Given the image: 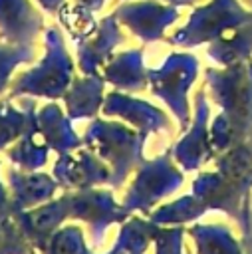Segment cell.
I'll return each instance as SVG.
<instances>
[{"instance_id":"6da1fadb","label":"cell","mask_w":252,"mask_h":254,"mask_svg":"<svg viewBox=\"0 0 252 254\" xmlns=\"http://www.w3.org/2000/svg\"><path fill=\"white\" fill-rule=\"evenodd\" d=\"M204 77L212 101L220 107L210 123V143L218 155L252 135V60L206 67Z\"/></svg>"},{"instance_id":"7a4b0ae2","label":"cell","mask_w":252,"mask_h":254,"mask_svg":"<svg viewBox=\"0 0 252 254\" xmlns=\"http://www.w3.org/2000/svg\"><path fill=\"white\" fill-rule=\"evenodd\" d=\"M73 81V60L65 48L63 34L58 26L44 30V56L38 65L22 71L10 85V99L32 95L60 99Z\"/></svg>"},{"instance_id":"3957f363","label":"cell","mask_w":252,"mask_h":254,"mask_svg":"<svg viewBox=\"0 0 252 254\" xmlns=\"http://www.w3.org/2000/svg\"><path fill=\"white\" fill-rule=\"evenodd\" d=\"M147 137L137 129H131L117 121H105L93 117L83 133V145L105 161L111 169L109 187L121 189L133 169H137L143 159V147Z\"/></svg>"},{"instance_id":"277c9868","label":"cell","mask_w":252,"mask_h":254,"mask_svg":"<svg viewBox=\"0 0 252 254\" xmlns=\"http://www.w3.org/2000/svg\"><path fill=\"white\" fill-rule=\"evenodd\" d=\"M250 22L252 10L244 8L238 0H210L208 4L194 8L187 24L177 28L167 42L179 48H194Z\"/></svg>"},{"instance_id":"5b68a950","label":"cell","mask_w":252,"mask_h":254,"mask_svg":"<svg viewBox=\"0 0 252 254\" xmlns=\"http://www.w3.org/2000/svg\"><path fill=\"white\" fill-rule=\"evenodd\" d=\"M198 75V60L189 52H173L159 67L147 69V79L153 95H157L173 111L181 131L190 125L189 89Z\"/></svg>"},{"instance_id":"8992f818","label":"cell","mask_w":252,"mask_h":254,"mask_svg":"<svg viewBox=\"0 0 252 254\" xmlns=\"http://www.w3.org/2000/svg\"><path fill=\"white\" fill-rule=\"evenodd\" d=\"M171 155L173 151H165L137 167V175L121 202L129 214L139 210L149 216L165 196L173 194L185 183V175L177 169Z\"/></svg>"},{"instance_id":"52a82bcc","label":"cell","mask_w":252,"mask_h":254,"mask_svg":"<svg viewBox=\"0 0 252 254\" xmlns=\"http://www.w3.org/2000/svg\"><path fill=\"white\" fill-rule=\"evenodd\" d=\"M69 218L87 224V232L91 238V246H101L105 232L111 224H121L129 218V212L123 204H119L113 196V190L107 189H81V190H65Z\"/></svg>"},{"instance_id":"ba28073f","label":"cell","mask_w":252,"mask_h":254,"mask_svg":"<svg viewBox=\"0 0 252 254\" xmlns=\"http://www.w3.org/2000/svg\"><path fill=\"white\" fill-rule=\"evenodd\" d=\"M192 194H196L206 210H222L232 216L244 236H250V194L248 190L236 187L216 169L204 171L192 181Z\"/></svg>"},{"instance_id":"9c48e42d","label":"cell","mask_w":252,"mask_h":254,"mask_svg":"<svg viewBox=\"0 0 252 254\" xmlns=\"http://www.w3.org/2000/svg\"><path fill=\"white\" fill-rule=\"evenodd\" d=\"M113 14L133 36L149 44L163 40L165 30L179 20V6L159 0H133L117 6Z\"/></svg>"},{"instance_id":"30bf717a","label":"cell","mask_w":252,"mask_h":254,"mask_svg":"<svg viewBox=\"0 0 252 254\" xmlns=\"http://www.w3.org/2000/svg\"><path fill=\"white\" fill-rule=\"evenodd\" d=\"M208 119H210L208 99H206L204 89H198L196 97H194L192 123L189 125L185 135L171 149L173 157H175V163L183 171H196L204 163H208L210 159L216 157V153L212 149V143H210V123H208Z\"/></svg>"},{"instance_id":"8fae6325","label":"cell","mask_w":252,"mask_h":254,"mask_svg":"<svg viewBox=\"0 0 252 254\" xmlns=\"http://www.w3.org/2000/svg\"><path fill=\"white\" fill-rule=\"evenodd\" d=\"M52 175L63 190H81L99 185H109L111 169L87 147H79L75 155H71V151L60 155V159L54 163Z\"/></svg>"},{"instance_id":"7c38bea8","label":"cell","mask_w":252,"mask_h":254,"mask_svg":"<svg viewBox=\"0 0 252 254\" xmlns=\"http://www.w3.org/2000/svg\"><path fill=\"white\" fill-rule=\"evenodd\" d=\"M101 113L107 117L123 119L125 123L135 127L145 137L171 129V121L163 109H159V107H155L149 101H143L139 97L127 95L119 89L105 95L103 105H101Z\"/></svg>"},{"instance_id":"4fadbf2b","label":"cell","mask_w":252,"mask_h":254,"mask_svg":"<svg viewBox=\"0 0 252 254\" xmlns=\"http://www.w3.org/2000/svg\"><path fill=\"white\" fill-rule=\"evenodd\" d=\"M12 218L24 232L26 240L38 250L60 226H63V220L69 218V206H67V194L65 190L38 206H32L28 210L14 212Z\"/></svg>"},{"instance_id":"5bb4252c","label":"cell","mask_w":252,"mask_h":254,"mask_svg":"<svg viewBox=\"0 0 252 254\" xmlns=\"http://www.w3.org/2000/svg\"><path fill=\"white\" fill-rule=\"evenodd\" d=\"M125 40L115 14L103 16L91 36L77 42V67L81 73L93 75L111 60L113 50Z\"/></svg>"},{"instance_id":"9a60e30c","label":"cell","mask_w":252,"mask_h":254,"mask_svg":"<svg viewBox=\"0 0 252 254\" xmlns=\"http://www.w3.org/2000/svg\"><path fill=\"white\" fill-rule=\"evenodd\" d=\"M6 183L10 189L8 192L12 202V214L52 200L56 192L62 189L56 177L52 175L38 171H24V169L18 171L14 167L6 171Z\"/></svg>"},{"instance_id":"2e32d148","label":"cell","mask_w":252,"mask_h":254,"mask_svg":"<svg viewBox=\"0 0 252 254\" xmlns=\"http://www.w3.org/2000/svg\"><path fill=\"white\" fill-rule=\"evenodd\" d=\"M44 30V18L30 0H0V40L34 44Z\"/></svg>"},{"instance_id":"e0dca14e","label":"cell","mask_w":252,"mask_h":254,"mask_svg":"<svg viewBox=\"0 0 252 254\" xmlns=\"http://www.w3.org/2000/svg\"><path fill=\"white\" fill-rule=\"evenodd\" d=\"M143 48H133L111 56V60L103 65V79L111 83L119 91H143L149 85L147 69L143 62Z\"/></svg>"},{"instance_id":"ac0fdd59","label":"cell","mask_w":252,"mask_h":254,"mask_svg":"<svg viewBox=\"0 0 252 254\" xmlns=\"http://www.w3.org/2000/svg\"><path fill=\"white\" fill-rule=\"evenodd\" d=\"M36 121L50 149L56 151L58 155L77 151L79 147H83V139H79L77 133L73 131L69 115L56 101H50L40 109H36Z\"/></svg>"},{"instance_id":"d6986e66","label":"cell","mask_w":252,"mask_h":254,"mask_svg":"<svg viewBox=\"0 0 252 254\" xmlns=\"http://www.w3.org/2000/svg\"><path fill=\"white\" fill-rule=\"evenodd\" d=\"M103 87H105V79L99 73H93V75L83 73L81 77H73L67 91L63 93L65 113L69 115V119L71 121L93 119L99 113L105 99Z\"/></svg>"},{"instance_id":"ffe728a7","label":"cell","mask_w":252,"mask_h":254,"mask_svg":"<svg viewBox=\"0 0 252 254\" xmlns=\"http://www.w3.org/2000/svg\"><path fill=\"white\" fill-rule=\"evenodd\" d=\"M36 105H32L30 109V119H28V127L26 131L20 135V139L10 145L6 149V157L10 159V163L18 165L24 171H38L42 167H46L48 157H50V145L44 139L38 121H36Z\"/></svg>"},{"instance_id":"44dd1931","label":"cell","mask_w":252,"mask_h":254,"mask_svg":"<svg viewBox=\"0 0 252 254\" xmlns=\"http://www.w3.org/2000/svg\"><path fill=\"white\" fill-rule=\"evenodd\" d=\"M214 169L236 187L252 192V135L218 153Z\"/></svg>"},{"instance_id":"7402d4cb","label":"cell","mask_w":252,"mask_h":254,"mask_svg":"<svg viewBox=\"0 0 252 254\" xmlns=\"http://www.w3.org/2000/svg\"><path fill=\"white\" fill-rule=\"evenodd\" d=\"M208 58L218 65H230L252 58V22L208 42Z\"/></svg>"},{"instance_id":"603a6c76","label":"cell","mask_w":252,"mask_h":254,"mask_svg":"<svg viewBox=\"0 0 252 254\" xmlns=\"http://www.w3.org/2000/svg\"><path fill=\"white\" fill-rule=\"evenodd\" d=\"M196 254H244L242 244L224 224H192L187 228Z\"/></svg>"},{"instance_id":"cb8c5ba5","label":"cell","mask_w":252,"mask_h":254,"mask_svg":"<svg viewBox=\"0 0 252 254\" xmlns=\"http://www.w3.org/2000/svg\"><path fill=\"white\" fill-rule=\"evenodd\" d=\"M206 212V206L196 194H185L173 202L161 204L149 214V220L159 226H185L198 220Z\"/></svg>"},{"instance_id":"d4e9b609","label":"cell","mask_w":252,"mask_h":254,"mask_svg":"<svg viewBox=\"0 0 252 254\" xmlns=\"http://www.w3.org/2000/svg\"><path fill=\"white\" fill-rule=\"evenodd\" d=\"M155 222L145 220L141 216H131L121 222L115 244L107 254H145L153 244Z\"/></svg>"},{"instance_id":"484cf974","label":"cell","mask_w":252,"mask_h":254,"mask_svg":"<svg viewBox=\"0 0 252 254\" xmlns=\"http://www.w3.org/2000/svg\"><path fill=\"white\" fill-rule=\"evenodd\" d=\"M32 105H36V101L30 97H22L20 107H16L10 97L0 99V151L14 145L26 131Z\"/></svg>"},{"instance_id":"4316f807","label":"cell","mask_w":252,"mask_h":254,"mask_svg":"<svg viewBox=\"0 0 252 254\" xmlns=\"http://www.w3.org/2000/svg\"><path fill=\"white\" fill-rule=\"evenodd\" d=\"M36 252L40 254H91L83 230L77 224L60 226Z\"/></svg>"},{"instance_id":"83f0119b","label":"cell","mask_w":252,"mask_h":254,"mask_svg":"<svg viewBox=\"0 0 252 254\" xmlns=\"http://www.w3.org/2000/svg\"><path fill=\"white\" fill-rule=\"evenodd\" d=\"M36 60L34 44H0V95L10 85V77L14 69L22 64H30Z\"/></svg>"},{"instance_id":"f1b7e54d","label":"cell","mask_w":252,"mask_h":254,"mask_svg":"<svg viewBox=\"0 0 252 254\" xmlns=\"http://www.w3.org/2000/svg\"><path fill=\"white\" fill-rule=\"evenodd\" d=\"M60 16V22L67 28V32L79 42L87 36H91L97 28V22L93 20V12L79 6V4H73V6H67L63 4L58 12Z\"/></svg>"},{"instance_id":"f546056e","label":"cell","mask_w":252,"mask_h":254,"mask_svg":"<svg viewBox=\"0 0 252 254\" xmlns=\"http://www.w3.org/2000/svg\"><path fill=\"white\" fill-rule=\"evenodd\" d=\"M0 254H36L16 220L8 214H0Z\"/></svg>"},{"instance_id":"4dcf8cb0","label":"cell","mask_w":252,"mask_h":254,"mask_svg":"<svg viewBox=\"0 0 252 254\" xmlns=\"http://www.w3.org/2000/svg\"><path fill=\"white\" fill-rule=\"evenodd\" d=\"M185 226H159L153 230L155 254H183L185 248Z\"/></svg>"},{"instance_id":"1f68e13d","label":"cell","mask_w":252,"mask_h":254,"mask_svg":"<svg viewBox=\"0 0 252 254\" xmlns=\"http://www.w3.org/2000/svg\"><path fill=\"white\" fill-rule=\"evenodd\" d=\"M0 214H8L12 216V202H10V192L6 190V187L0 181Z\"/></svg>"},{"instance_id":"d6a6232c","label":"cell","mask_w":252,"mask_h":254,"mask_svg":"<svg viewBox=\"0 0 252 254\" xmlns=\"http://www.w3.org/2000/svg\"><path fill=\"white\" fill-rule=\"evenodd\" d=\"M38 4H40L46 12H50V14H58L60 8L65 4V0H38Z\"/></svg>"},{"instance_id":"836d02e7","label":"cell","mask_w":252,"mask_h":254,"mask_svg":"<svg viewBox=\"0 0 252 254\" xmlns=\"http://www.w3.org/2000/svg\"><path fill=\"white\" fill-rule=\"evenodd\" d=\"M73 2L83 6V8H87V10H91V12H99L105 6L107 0H73Z\"/></svg>"},{"instance_id":"e575fe53","label":"cell","mask_w":252,"mask_h":254,"mask_svg":"<svg viewBox=\"0 0 252 254\" xmlns=\"http://www.w3.org/2000/svg\"><path fill=\"white\" fill-rule=\"evenodd\" d=\"M161 2H167V4H173V6H194L196 2H200V0H161Z\"/></svg>"}]
</instances>
